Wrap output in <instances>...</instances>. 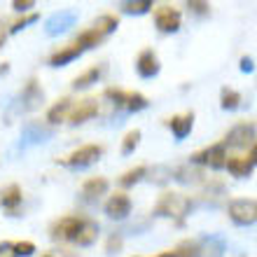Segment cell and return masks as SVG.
I'll return each instance as SVG.
<instances>
[{
  "label": "cell",
  "mask_w": 257,
  "mask_h": 257,
  "mask_svg": "<svg viewBox=\"0 0 257 257\" xmlns=\"http://www.w3.org/2000/svg\"><path fill=\"white\" fill-rule=\"evenodd\" d=\"M150 10H152V0H126V3H122V12L134 14V17L148 14Z\"/></svg>",
  "instance_id": "cell-27"
},
{
  "label": "cell",
  "mask_w": 257,
  "mask_h": 257,
  "mask_svg": "<svg viewBox=\"0 0 257 257\" xmlns=\"http://www.w3.org/2000/svg\"><path fill=\"white\" fill-rule=\"evenodd\" d=\"M98 115V101L96 98H82V101H77L73 105V110H70V115H68V122L70 124H82L87 122V119H91V117Z\"/></svg>",
  "instance_id": "cell-12"
},
{
  "label": "cell",
  "mask_w": 257,
  "mask_h": 257,
  "mask_svg": "<svg viewBox=\"0 0 257 257\" xmlns=\"http://www.w3.org/2000/svg\"><path fill=\"white\" fill-rule=\"evenodd\" d=\"M224 169L229 171L234 178H250L252 176V162L248 157H229Z\"/></svg>",
  "instance_id": "cell-17"
},
{
  "label": "cell",
  "mask_w": 257,
  "mask_h": 257,
  "mask_svg": "<svg viewBox=\"0 0 257 257\" xmlns=\"http://www.w3.org/2000/svg\"><path fill=\"white\" fill-rule=\"evenodd\" d=\"M180 21H183V17H180V12H178L176 7H171V5L157 7L155 24L162 33H176V31H180Z\"/></svg>",
  "instance_id": "cell-7"
},
{
  "label": "cell",
  "mask_w": 257,
  "mask_h": 257,
  "mask_svg": "<svg viewBox=\"0 0 257 257\" xmlns=\"http://www.w3.org/2000/svg\"><path fill=\"white\" fill-rule=\"evenodd\" d=\"M10 73V63H0V77Z\"/></svg>",
  "instance_id": "cell-43"
},
{
  "label": "cell",
  "mask_w": 257,
  "mask_h": 257,
  "mask_svg": "<svg viewBox=\"0 0 257 257\" xmlns=\"http://www.w3.org/2000/svg\"><path fill=\"white\" fill-rule=\"evenodd\" d=\"M248 159H250V162H252V166H255V164H257V143H255V145H252V150H250V157H248Z\"/></svg>",
  "instance_id": "cell-41"
},
{
  "label": "cell",
  "mask_w": 257,
  "mask_h": 257,
  "mask_svg": "<svg viewBox=\"0 0 257 257\" xmlns=\"http://www.w3.org/2000/svg\"><path fill=\"white\" fill-rule=\"evenodd\" d=\"M19 203H21V187L19 185H10L7 190H3V206H5L10 213H14Z\"/></svg>",
  "instance_id": "cell-26"
},
{
  "label": "cell",
  "mask_w": 257,
  "mask_h": 257,
  "mask_svg": "<svg viewBox=\"0 0 257 257\" xmlns=\"http://www.w3.org/2000/svg\"><path fill=\"white\" fill-rule=\"evenodd\" d=\"M84 224V217L80 215H66L61 220H56L52 224V238H61V241H75L77 231L82 229Z\"/></svg>",
  "instance_id": "cell-6"
},
{
  "label": "cell",
  "mask_w": 257,
  "mask_h": 257,
  "mask_svg": "<svg viewBox=\"0 0 257 257\" xmlns=\"http://www.w3.org/2000/svg\"><path fill=\"white\" fill-rule=\"evenodd\" d=\"M103 157V145H84V148L75 150L73 155H68L66 159H61L63 166L68 169H87L91 164H96Z\"/></svg>",
  "instance_id": "cell-5"
},
{
  "label": "cell",
  "mask_w": 257,
  "mask_h": 257,
  "mask_svg": "<svg viewBox=\"0 0 257 257\" xmlns=\"http://www.w3.org/2000/svg\"><path fill=\"white\" fill-rule=\"evenodd\" d=\"M159 70H162V63H159L157 52L155 49H143L136 59V73L141 75L143 80H152L159 75Z\"/></svg>",
  "instance_id": "cell-8"
},
{
  "label": "cell",
  "mask_w": 257,
  "mask_h": 257,
  "mask_svg": "<svg viewBox=\"0 0 257 257\" xmlns=\"http://www.w3.org/2000/svg\"><path fill=\"white\" fill-rule=\"evenodd\" d=\"M12 7L17 12H28L31 7H35V0H14Z\"/></svg>",
  "instance_id": "cell-38"
},
{
  "label": "cell",
  "mask_w": 257,
  "mask_h": 257,
  "mask_svg": "<svg viewBox=\"0 0 257 257\" xmlns=\"http://www.w3.org/2000/svg\"><path fill=\"white\" fill-rule=\"evenodd\" d=\"M101 40H103V35L98 33V31H94V28H87V31H82V33L77 35L75 45H80L82 52H84V49H94V47H98V45H101Z\"/></svg>",
  "instance_id": "cell-24"
},
{
  "label": "cell",
  "mask_w": 257,
  "mask_h": 257,
  "mask_svg": "<svg viewBox=\"0 0 257 257\" xmlns=\"http://www.w3.org/2000/svg\"><path fill=\"white\" fill-rule=\"evenodd\" d=\"M117 26H119V19L117 17H112V14H103V17H98V19L94 21V31H98V33L105 38V35H110V33H115L117 31Z\"/></svg>",
  "instance_id": "cell-25"
},
{
  "label": "cell",
  "mask_w": 257,
  "mask_h": 257,
  "mask_svg": "<svg viewBox=\"0 0 257 257\" xmlns=\"http://www.w3.org/2000/svg\"><path fill=\"white\" fill-rule=\"evenodd\" d=\"M40 19L38 14H26V17H21V19H17L12 24V26L7 28V33H19V31H24V28H28L31 24H35V21Z\"/></svg>",
  "instance_id": "cell-34"
},
{
  "label": "cell",
  "mask_w": 257,
  "mask_h": 257,
  "mask_svg": "<svg viewBox=\"0 0 257 257\" xmlns=\"http://www.w3.org/2000/svg\"><path fill=\"white\" fill-rule=\"evenodd\" d=\"M187 10L194 14H199V17H206V14L210 12V5L206 3V0H190L187 3Z\"/></svg>",
  "instance_id": "cell-35"
},
{
  "label": "cell",
  "mask_w": 257,
  "mask_h": 257,
  "mask_svg": "<svg viewBox=\"0 0 257 257\" xmlns=\"http://www.w3.org/2000/svg\"><path fill=\"white\" fill-rule=\"evenodd\" d=\"M105 250H108V255H117L122 250V234H112L105 243Z\"/></svg>",
  "instance_id": "cell-37"
},
{
  "label": "cell",
  "mask_w": 257,
  "mask_h": 257,
  "mask_svg": "<svg viewBox=\"0 0 257 257\" xmlns=\"http://www.w3.org/2000/svg\"><path fill=\"white\" fill-rule=\"evenodd\" d=\"M176 257H199V241H183L173 248Z\"/></svg>",
  "instance_id": "cell-30"
},
{
  "label": "cell",
  "mask_w": 257,
  "mask_h": 257,
  "mask_svg": "<svg viewBox=\"0 0 257 257\" xmlns=\"http://www.w3.org/2000/svg\"><path fill=\"white\" fill-rule=\"evenodd\" d=\"M241 101H243V96L238 94L236 89H229L224 87L222 91H220V105H222V110H238L241 108Z\"/></svg>",
  "instance_id": "cell-23"
},
{
  "label": "cell",
  "mask_w": 257,
  "mask_h": 257,
  "mask_svg": "<svg viewBox=\"0 0 257 257\" xmlns=\"http://www.w3.org/2000/svg\"><path fill=\"white\" fill-rule=\"evenodd\" d=\"M82 54V47L80 45H68V47L59 49V52H54V54L49 56V66L52 68H61V66H68L70 61H75L77 56Z\"/></svg>",
  "instance_id": "cell-15"
},
{
  "label": "cell",
  "mask_w": 257,
  "mask_h": 257,
  "mask_svg": "<svg viewBox=\"0 0 257 257\" xmlns=\"http://www.w3.org/2000/svg\"><path fill=\"white\" fill-rule=\"evenodd\" d=\"M148 105H150V101L141 94V91H126V103H124V108H126L128 112H141V110H145Z\"/></svg>",
  "instance_id": "cell-28"
},
{
  "label": "cell",
  "mask_w": 257,
  "mask_h": 257,
  "mask_svg": "<svg viewBox=\"0 0 257 257\" xmlns=\"http://www.w3.org/2000/svg\"><path fill=\"white\" fill-rule=\"evenodd\" d=\"M42 257H54V255H42Z\"/></svg>",
  "instance_id": "cell-45"
},
{
  "label": "cell",
  "mask_w": 257,
  "mask_h": 257,
  "mask_svg": "<svg viewBox=\"0 0 257 257\" xmlns=\"http://www.w3.org/2000/svg\"><path fill=\"white\" fill-rule=\"evenodd\" d=\"M14 250H17V257H31L35 252V243L33 241H19V243H14Z\"/></svg>",
  "instance_id": "cell-36"
},
{
  "label": "cell",
  "mask_w": 257,
  "mask_h": 257,
  "mask_svg": "<svg viewBox=\"0 0 257 257\" xmlns=\"http://www.w3.org/2000/svg\"><path fill=\"white\" fill-rule=\"evenodd\" d=\"M145 176H148V166H136V169H128L126 173L119 178V185H122V187H134V185L141 183Z\"/></svg>",
  "instance_id": "cell-29"
},
{
  "label": "cell",
  "mask_w": 257,
  "mask_h": 257,
  "mask_svg": "<svg viewBox=\"0 0 257 257\" xmlns=\"http://www.w3.org/2000/svg\"><path fill=\"white\" fill-rule=\"evenodd\" d=\"M148 173L150 176L145 178H150L155 185H164L171 178V169H166V166H152V171H148Z\"/></svg>",
  "instance_id": "cell-33"
},
{
  "label": "cell",
  "mask_w": 257,
  "mask_h": 257,
  "mask_svg": "<svg viewBox=\"0 0 257 257\" xmlns=\"http://www.w3.org/2000/svg\"><path fill=\"white\" fill-rule=\"evenodd\" d=\"M255 138H257L255 124L241 122V124H236V126H231L229 131H227L222 145H224V148H238V150H241V148H250V145H255Z\"/></svg>",
  "instance_id": "cell-4"
},
{
  "label": "cell",
  "mask_w": 257,
  "mask_h": 257,
  "mask_svg": "<svg viewBox=\"0 0 257 257\" xmlns=\"http://www.w3.org/2000/svg\"><path fill=\"white\" fill-rule=\"evenodd\" d=\"M141 128H134V131H128L126 136H124L122 141V155H131L136 148H138V143H141Z\"/></svg>",
  "instance_id": "cell-31"
},
{
  "label": "cell",
  "mask_w": 257,
  "mask_h": 257,
  "mask_svg": "<svg viewBox=\"0 0 257 257\" xmlns=\"http://www.w3.org/2000/svg\"><path fill=\"white\" fill-rule=\"evenodd\" d=\"M96 238H98V224L91 222V220H84L82 229L77 231V236H75V243L77 245H91Z\"/></svg>",
  "instance_id": "cell-22"
},
{
  "label": "cell",
  "mask_w": 257,
  "mask_h": 257,
  "mask_svg": "<svg viewBox=\"0 0 257 257\" xmlns=\"http://www.w3.org/2000/svg\"><path fill=\"white\" fill-rule=\"evenodd\" d=\"M73 110V101L70 98H61V101L52 105L47 112V122L49 124H61V122H68V115Z\"/></svg>",
  "instance_id": "cell-19"
},
{
  "label": "cell",
  "mask_w": 257,
  "mask_h": 257,
  "mask_svg": "<svg viewBox=\"0 0 257 257\" xmlns=\"http://www.w3.org/2000/svg\"><path fill=\"white\" fill-rule=\"evenodd\" d=\"M0 206H3V192H0Z\"/></svg>",
  "instance_id": "cell-44"
},
{
  "label": "cell",
  "mask_w": 257,
  "mask_h": 257,
  "mask_svg": "<svg viewBox=\"0 0 257 257\" xmlns=\"http://www.w3.org/2000/svg\"><path fill=\"white\" fill-rule=\"evenodd\" d=\"M192 201L185 194H178V192H164L159 196V201L155 203V213L157 217H171L176 222H183V217L190 213Z\"/></svg>",
  "instance_id": "cell-1"
},
{
  "label": "cell",
  "mask_w": 257,
  "mask_h": 257,
  "mask_svg": "<svg viewBox=\"0 0 257 257\" xmlns=\"http://www.w3.org/2000/svg\"><path fill=\"white\" fill-rule=\"evenodd\" d=\"M229 220L238 227H250L257 222V199H234L229 203Z\"/></svg>",
  "instance_id": "cell-2"
},
{
  "label": "cell",
  "mask_w": 257,
  "mask_h": 257,
  "mask_svg": "<svg viewBox=\"0 0 257 257\" xmlns=\"http://www.w3.org/2000/svg\"><path fill=\"white\" fill-rule=\"evenodd\" d=\"M75 21H77V14H75L73 10L54 12L47 21H45V33L52 35V38H54V35H61V33H66L70 26H75Z\"/></svg>",
  "instance_id": "cell-10"
},
{
  "label": "cell",
  "mask_w": 257,
  "mask_h": 257,
  "mask_svg": "<svg viewBox=\"0 0 257 257\" xmlns=\"http://www.w3.org/2000/svg\"><path fill=\"white\" fill-rule=\"evenodd\" d=\"M105 192H108V180L105 178H89L87 183L82 185V196L87 201H94V199H98Z\"/></svg>",
  "instance_id": "cell-18"
},
{
  "label": "cell",
  "mask_w": 257,
  "mask_h": 257,
  "mask_svg": "<svg viewBox=\"0 0 257 257\" xmlns=\"http://www.w3.org/2000/svg\"><path fill=\"white\" fill-rule=\"evenodd\" d=\"M105 98H108V103L110 105H115V110L117 108H124V103H126V91H122V89H105Z\"/></svg>",
  "instance_id": "cell-32"
},
{
  "label": "cell",
  "mask_w": 257,
  "mask_h": 257,
  "mask_svg": "<svg viewBox=\"0 0 257 257\" xmlns=\"http://www.w3.org/2000/svg\"><path fill=\"white\" fill-rule=\"evenodd\" d=\"M42 101H45V94H42L40 84H38V80L31 77L19 96V110H38L42 105Z\"/></svg>",
  "instance_id": "cell-11"
},
{
  "label": "cell",
  "mask_w": 257,
  "mask_h": 257,
  "mask_svg": "<svg viewBox=\"0 0 257 257\" xmlns=\"http://www.w3.org/2000/svg\"><path fill=\"white\" fill-rule=\"evenodd\" d=\"M52 128L45 126V124H28L24 131H21V141H19V150L24 152V150L33 148V145H40V143L49 141L52 138Z\"/></svg>",
  "instance_id": "cell-9"
},
{
  "label": "cell",
  "mask_w": 257,
  "mask_h": 257,
  "mask_svg": "<svg viewBox=\"0 0 257 257\" xmlns=\"http://www.w3.org/2000/svg\"><path fill=\"white\" fill-rule=\"evenodd\" d=\"M224 252V243L215 236H208L199 241V257H222Z\"/></svg>",
  "instance_id": "cell-21"
},
{
  "label": "cell",
  "mask_w": 257,
  "mask_h": 257,
  "mask_svg": "<svg viewBox=\"0 0 257 257\" xmlns=\"http://www.w3.org/2000/svg\"><path fill=\"white\" fill-rule=\"evenodd\" d=\"M238 68H241L243 73H252V70H255V63H252L250 56H241V63H238Z\"/></svg>",
  "instance_id": "cell-40"
},
{
  "label": "cell",
  "mask_w": 257,
  "mask_h": 257,
  "mask_svg": "<svg viewBox=\"0 0 257 257\" xmlns=\"http://www.w3.org/2000/svg\"><path fill=\"white\" fill-rule=\"evenodd\" d=\"M166 126L171 128V134L176 136V141H183V138L190 136L192 126H194V112H185V115L171 117L169 122H166Z\"/></svg>",
  "instance_id": "cell-14"
},
{
  "label": "cell",
  "mask_w": 257,
  "mask_h": 257,
  "mask_svg": "<svg viewBox=\"0 0 257 257\" xmlns=\"http://www.w3.org/2000/svg\"><path fill=\"white\" fill-rule=\"evenodd\" d=\"M103 70H105V66H94V68H89V70H84L80 77H75V80H73V89H77V91H82V89H89L91 84H94V82L101 80Z\"/></svg>",
  "instance_id": "cell-20"
},
{
  "label": "cell",
  "mask_w": 257,
  "mask_h": 257,
  "mask_svg": "<svg viewBox=\"0 0 257 257\" xmlns=\"http://www.w3.org/2000/svg\"><path fill=\"white\" fill-rule=\"evenodd\" d=\"M5 38H7V28H3V26H0V47L5 45Z\"/></svg>",
  "instance_id": "cell-42"
},
{
  "label": "cell",
  "mask_w": 257,
  "mask_h": 257,
  "mask_svg": "<svg viewBox=\"0 0 257 257\" xmlns=\"http://www.w3.org/2000/svg\"><path fill=\"white\" fill-rule=\"evenodd\" d=\"M171 178H176L178 183H185V185H199L203 183V171L199 166H180V169L171 171Z\"/></svg>",
  "instance_id": "cell-16"
},
{
  "label": "cell",
  "mask_w": 257,
  "mask_h": 257,
  "mask_svg": "<svg viewBox=\"0 0 257 257\" xmlns=\"http://www.w3.org/2000/svg\"><path fill=\"white\" fill-rule=\"evenodd\" d=\"M190 162L194 166H208V169H224V164H227V148H224L222 143H215V145H208V148L199 150L194 155L190 157Z\"/></svg>",
  "instance_id": "cell-3"
},
{
  "label": "cell",
  "mask_w": 257,
  "mask_h": 257,
  "mask_svg": "<svg viewBox=\"0 0 257 257\" xmlns=\"http://www.w3.org/2000/svg\"><path fill=\"white\" fill-rule=\"evenodd\" d=\"M128 213H131V199L126 194H112L105 203V215L112 217V220H126Z\"/></svg>",
  "instance_id": "cell-13"
},
{
  "label": "cell",
  "mask_w": 257,
  "mask_h": 257,
  "mask_svg": "<svg viewBox=\"0 0 257 257\" xmlns=\"http://www.w3.org/2000/svg\"><path fill=\"white\" fill-rule=\"evenodd\" d=\"M0 257H17L14 243H10V241H3V243H0Z\"/></svg>",
  "instance_id": "cell-39"
}]
</instances>
